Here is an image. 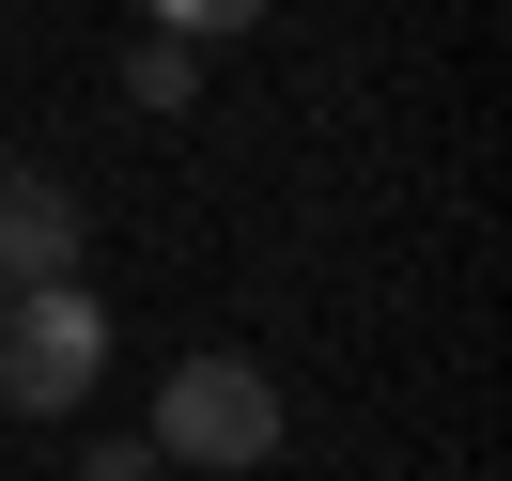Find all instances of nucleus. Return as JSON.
Returning a JSON list of instances; mask_svg holds the SVG:
<instances>
[{
  "label": "nucleus",
  "instance_id": "f257e3e1",
  "mask_svg": "<svg viewBox=\"0 0 512 481\" xmlns=\"http://www.w3.org/2000/svg\"><path fill=\"white\" fill-rule=\"evenodd\" d=\"M140 450H156V466H202V481H249L264 450H280V388H264V357H233V342H218V357H171Z\"/></svg>",
  "mask_w": 512,
  "mask_h": 481
},
{
  "label": "nucleus",
  "instance_id": "f03ea898",
  "mask_svg": "<svg viewBox=\"0 0 512 481\" xmlns=\"http://www.w3.org/2000/svg\"><path fill=\"white\" fill-rule=\"evenodd\" d=\"M94 373H109V295H94V280L0 295V404H16V419H63Z\"/></svg>",
  "mask_w": 512,
  "mask_h": 481
},
{
  "label": "nucleus",
  "instance_id": "7ed1b4c3",
  "mask_svg": "<svg viewBox=\"0 0 512 481\" xmlns=\"http://www.w3.org/2000/svg\"><path fill=\"white\" fill-rule=\"evenodd\" d=\"M32 280H78V202L47 171H16L0 187V295H32Z\"/></svg>",
  "mask_w": 512,
  "mask_h": 481
},
{
  "label": "nucleus",
  "instance_id": "20e7f679",
  "mask_svg": "<svg viewBox=\"0 0 512 481\" xmlns=\"http://www.w3.org/2000/svg\"><path fill=\"white\" fill-rule=\"evenodd\" d=\"M202 94V47H171V32H140L125 47V109H156V125H171V109H187Z\"/></svg>",
  "mask_w": 512,
  "mask_h": 481
},
{
  "label": "nucleus",
  "instance_id": "39448f33",
  "mask_svg": "<svg viewBox=\"0 0 512 481\" xmlns=\"http://www.w3.org/2000/svg\"><path fill=\"white\" fill-rule=\"evenodd\" d=\"M171 47H218V32H264V0H140Z\"/></svg>",
  "mask_w": 512,
  "mask_h": 481
},
{
  "label": "nucleus",
  "instance_id": "423d86ee",
  "mask_svg": "<svg viewBox=\"0 0 512 481\" xmlns=\"http://www.w3.org/2000/svg\"><path fill=\"white\" fill-rule=\"evenodd\" d=\"M78 481H171V466H156L140 435H94V450H78Z\"/></svg>",
  "mask_w": 512,
  "mask_h": 481
}]
</instances>
